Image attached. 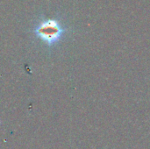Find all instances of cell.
Wrapping results in <instances>:
<instances>
[{"instance_id": "1", "label": "cell", "mask_w": 150, "mask_h": 149, "mask_svg": "<svg viewBox=\"0 0 150 149\" xmlns=\"http://www.w3.org/2000/svg\"><path fill=\"white\" fill-rule=\"evenodd\" d=\"M34 32L41 41L48 46H52L61 40L65 32V29L58 20L49 18L40 22L35 27Z\"/></svg>"}]
</instances>
